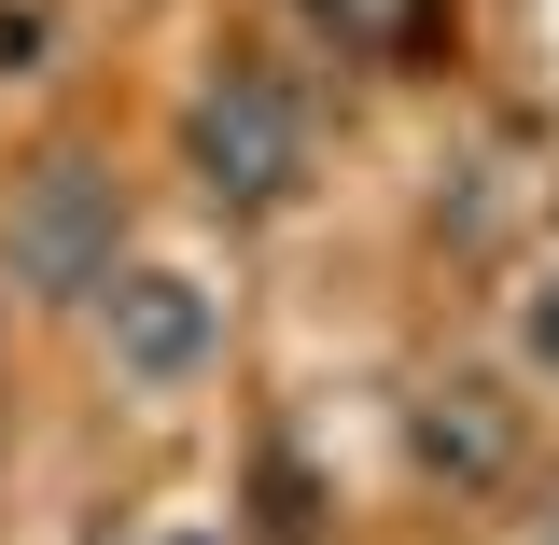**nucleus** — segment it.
I'll list each match as a JSON object with an SVG mask.
<instances>
[{"label": "nucleus", "mask_w": 559, "mask_h": 545, "mask_svg": "<svg viewBox=\"0 0 559 545\" xmlns=\"http://www.w3.org/2000/svg\"><path fill=\"white\" fill-rule=\"evenodd\" d=\"M308 14H322L336 43H378V28H392V0H308Z\"/></svg>", "instance_id": "obj_5"}, {"label": "nucleus", "mask_w": 559, "mask_h": 545, "mask_svg": "<svg viewBox=\"0 0 559 545\" xmlns=\"http://www.w3.org/2000/svg\"><path fill=\"white\" fill-rule=\"evenodd\" d=\"M518 448H532V434H518V406H503L489 378H462V392L419 406V462H433L448 489H503V476H518Z\"/></svg>", "instance_id": "obj_4"}, {"label": "nucleus", "mask_w": 559, "mask_h": 545, "mask_svg": "<svg viewBox=\"0 0 559 545\" xmlns=\"http://www.w3.org/2000/svg\"><path fill=\"white\" fill-rule=\"evenodd\" d=\"M182 140H197V197L210 210H280L294 168H308V112H294L280 70H210V98H197Z\"/></svg>", "instance_id": "obj_1"}, {"label": "nucleus", "mask_w": 559, "mask_h": 545, "mask_svg": "<svg viewBox=\"0 0 559 545\" xmlns=\"http://www.w3.org/2000/svg\"><path fill=\"white\" fill-rule=\"evenodd\" d=\"M532 349H546V364H559V294H546V308H532Z\"/></svg>", "instance_id": "obj_6"}, {"label": "nucleus", "mask_w": 559, "mask_h": 545, "mask_svg": "<svg viewBox=\"0 0 559 545\" xmlns=\"http://www.w3.org/2000/svg\"><path fill=\"white\" fill-rule=\"evenodd\" d=\"M14 280H28V294H98V280H112V182H98L84 154H57V168L14 197Z\"/></svg>", "instance_id": "obj_2"}, {"label": "nucleus", "mask_w": 559, "mask_h": 545, "mask_svg": "<svg viewBox=\"0 0 559 545\" xmlns=\"http://www.w3.org/2000/svg\"><path fill=\"white\" fill-rule=\"evenodd\" d=\"M112 294V364H127L140 392H182L210 349H224V308H210L182 266H140V280H98Z\"/></svg>", "instance_id": "obj_3"}]
</instances>
